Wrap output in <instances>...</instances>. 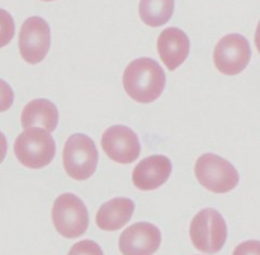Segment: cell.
<instances>
[{
    "label": "cell",
    "mask_w": 260,
    "mask_h": 255,
    "mask_svg": "<svg viewBox=\"0 0 260 255\" xmlns=\"http://www.w3.org/2000/svg\"><path fill=\"white\" fill-rule=\"evenodd\" d=\"M15 25L12 15L4 9H0V48L7 46L14 37Z\"/></svg>",
    "instance_id": "16"
},
{
    "label": "cell",
    "mask_w": 260,
    "mask_h": 255,
    "mask_svg": "<svg viewBox=\"0 0 260 255\" xmlns=\"http://www.w3.org/2000/svg\"><path fill=\"white\" fill-rule=\"evenodd\" d=\"M51 46V29L41 17H30L22 24L19 32V52L30 65L42 62Z\"/></svg>",
    "instance_id": "8"
},
{
    "label": "cell",
    "mask_w": 260,
    "mask_h": 255,
    "mask_svg": "<svg viewBox=\"0 0 260 255\" xmlns=\"http://www.w3.org/2000/svg\"><path fill=\"white\" fill-rule=\"evenodd\" d=\"M194 174L202 187L218 195L235 189L240 180L236 168L216 154H203L198 157Z\"/></svg>",
    "instance_id": "5"
},
{
    "label": "cell",
    "mask_w": 260,
    "mask_h": 255,
    "mask_svg": "<svg viewBox=\"0 0 260 255\" xmlns=\"http://www.w3.org/2000/svg\"><path fill=\"white\" fill-rule=\"evenodd\" d=\"M7 151H8L7 139H5V136H4V134H3V132H0V164H2L3 160L5 159Z\"/></svg>",
    "instance_id": "20"
},
{
    "label": "cell",
    "mask_w": 260,
    "mask_h": 255,
    "mask_svg": "<svg viewBox=\"0 0 260 255\" xmlns=\"http://www.w3.org/2000/svg\"><path fill=\"white\" fill-rule=\"evenodd\" d=\"M135 211V203L129 198L117 197L101 206L95 222L101 230L117 231L129 222Z\"/></svg>",
    "instance_id": "13"
},
{
    "label": "cell",
    "mask_w": 260,
    "mask_h": 255,
    "mask_svg": "<svg viewBox=\"0 0 260 255\" xmlns=\"http://www.w3.org/2000/svg\"><path fill=\"white\" fill-rule=\"evenodd\" d=\"M20 121L24 130L38 126L46 131L53 132L58 124L57 107L47 99L30 101L23 109Z\"/></svg>",
    "instance_id": "14"
},
{
    "label": "cell",
    "mask_w": 260,
    "mask_h": 255,
    "mask_svg": "<svg viewBox=\"0 0 260 255\" xmlns=\"http://www.w3.org/2000/svg\"><path fill=\"white\" fill-rule=\"evenodd\" d=\"M189 236L197 250L206 254L218 253L228 240L225 218L213 208H203L192 220Z\"/></svg>",
    "instance_id": "4"
},
{
    "label": "cell",
    "mask_w": 260,
    "mask_h": 255,
    "mask_svg": "<svg viewBox=\"0 0 260 255\" xmlns=\"http://www.w3.org/2000/svg\"><path fill=\"white\" fill-rule=\"evenodd\" d=\"M190 51L188 36L175 27L162 30L157 38V52L168 70L174 71L187 60Z\"/></svg>",
    "instance_id": "12"
},
{
    "label": "cell",
    "mask_w": 260,
    "mask_h": 255,
    "mask_svg": "<svg viewBox=\"0 0 260 255\" xmlns=\"http://www.w3.org/2000/svg\"><path fill=\"white\" fill-rule=\"evenodd\" d=\"M42 2H53V0H42Z\"/></svg>",
    "instance_id": "22"
},
{
    "label": "cell",
    "mask_w": 260,
    "mask_h": 255,
    "mask_svg": "<svg viewBox=\"0 0 260 255\" xmlns=\"http://www.w3.org/2000/svg\"><path fill=\"white\" fill-rule=\"evenodd\" d=\"M18 162L29 169H41L51 164L56 154V144L51 132L40 127L24 130L14 142Z\"/></svg>",
    "instance_id": "2"
},
{
    "label": "cell",
    "mask_w": 260,
    "mask_h": 255,
    "mask_svg": "<svg viewBox=\"0 0 260 255\" xmlns=\"http://www.w3.org/2000/svg\"><path fill=\"white\" fill-rule=\"evenodd\" d=\"M140 18L149 27H160L169 22L174 13V0H141Z\"/></svg>",
    "instance_id": "15"
},
{
    "label": "cell",
    "mask_w": 260,
    "mask_h": 255,
    "mask_svg": "<svg viewBox=\"0 0 260 255\" xmlns=\"http://www.w3.org/2000/svg\"><path fill=\"white\" fill-rule=\"evenodd\" d=\"M99 154L95 144L84 134H74L66 140L62 151L65 172L71 179L84 182L95 173Z\"/></svg>",
    "instance_id": "3"
},
{
    "label": "cell",
    "mask_w": 260,
    "mask_h": 255,
    "mask_svg": "<svg viewBox=\"0 0 260 255\" xmlns=\"http://www.w3.org/2000/svg\"><path fill=\"white\" fill-rule=\"evenodd\" d=\"M102 149L114 163L131 164L141 154V144L136 132L127 126H111L102 136Z\"/></svg>",
    "instance_id": "9"
},
{
    "label": "cell",
    "mask_w": 260,
    "mask_h": 255,
    "mask_svg": "<svg viewBox=\"0 0 260 255\" xmlns=\"http://www.w3.org/2000/svg\"><path fill=\"white\" fill-rule=\"evenodd\" d=\"M14 102L13 89L3 79H0V113L8 111Z\"/></svg>",
    "instance_id": "18"
},
{
    "label": "cell",
    "mask_w": 260,
    "mask_h": 255,
    "mask_svg": "<svg viewBox=\"0 0 260 255\" xmlns=\"http://www.w3.org/2000/svg\"><path fill=\"white\" fill-rule=\"evenodd\" d=\"M68 255H104L101 245L93 240H81L74 244Z\"/></svg>",
    "instance_id": "17"
},
{
    "label": "cell",
    "mask_w": 260,
    "mask_h": 255,
    "mask_svg": "<svg viewBox=\"0 0 260 255\" xmlns=\"http://www.w3.org/2000/svg\"><path fill=\"white\" fill-rule=\"evenodd\" d=\"M124 91L137 103L149 104L160 98L167 76L159 62L149 57L136 58L123 71Z\"/></svg>",
    "instance_id": "1"
},
{
    "label": "cell",
    "mask_w": 260,
    "mask_h": 255,
    "mask_svg": "<svg viewBox=\"0 0 260 255\" xmlns=\"http://www.w3.org/2000/svg\"><path fill=\"white\" fill-rule=\"evenodd\" d=\"M233 255H260V241L246 240L234 249Z\"/></svg>",
    "instance_id": "19"
},
{
    "label": "cell",
    "mask_w": 260,
    "mask_h": 255,
    "mask_svg": "<svg viewBox=\"0 0 260 255\" xmlns=\"http://www.w3.org/2000/svg\"><path fill=\"white\" fill-rule=\"evenodd\" d=\"M255 46H256V50L260 53V22L258 23V27H256L255 30Z\"/></svg>",
    "instance_id": "21"
},
{
    "label": "cell",
    "mask_w": 260,
    "mask_h": 255,
    "mask_svg": "<svg viewBox=\"0 0 260 255\" xmlns=\"http://www.w3.org/2000/svg\"><path fill=\"white\" fill-rule=\"evenodd\" d=\"M161 245V233L149 222H136L121 234L118 248L122 255H154Z\"/></svg>",
    "instance_id": "10"
},
{
    "label": "cell",
    "mask_w": 260,
    "mask_h": 255,
    "mask_svg": "<svg viewBox=\"0 0 260 255\" xmlns=\"http://www.w3.org/2000/svg\"><path fill=\"white\" fill-rule=\"evenodd\" d=\"M52 222L56 231L63 238H79L88 230V208L78 196L63 193L53 202Z\"/></svg>",
    "instance_id": "6"
},
{
    "label": "cell",
    "mask_w": 260,
    "mask_h": 255,
    "mask_svg": "<svg viewBox=\"0 0 260 255\" xmlns=\"http://www.w3.org/2000/svg\"><path fill=\"white\" fill-rule=\"evenodd\" d=\"M172 169V162L169 157L164 155H151L142 159L135 167L132 182L140 190H155L168 182Z\"/></svg>",
    "instance_id": "11"
},
{
    "label": "cell",
    "mask_w": 260,
    "mask_h": 255,
    "mask_svg": "<svg viewBox=\"0 0 260 255\" xmlns=\"http://www.w3.org/2000/svg\"><path fill=\"white\" fill-rule=\"evenodd\" d=\"M251 58L249 41L238 33L226 35L221 38L213 51L216 69L223 75H238L243 73Z\"/></svg>",
    "instance_id": "7"
}]
</instances>
